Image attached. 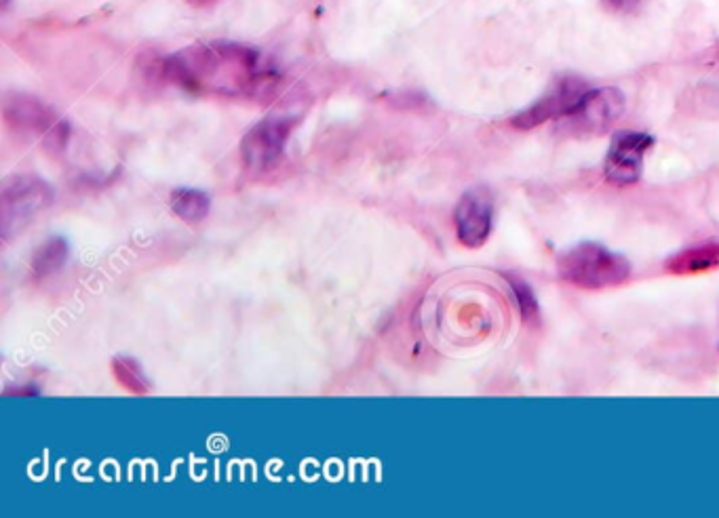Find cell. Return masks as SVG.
<instances>
[{
    "label": "cell",
    "mask_w": 719,
    "mask_h": 518,
    "mask_svg": "<svg viewBox=\"0 0 719 518\" xmlns=\"http://www.w3.org/2000/svg\"><path fill=\"white\" fill-rule=\"evenodd\" d=\"M190 3H192L194 7H203V5H207V3H213V0H190Z\"/></svg>",
    "instance_id": "15"
},
{
    "label": "cell",
    "mask_w": 719,
    "mask_h": 518,
    "mask_svg": "<svg viewBox=\"0 0 719 518\" xmlns=\"http://www.w3.org/2000/svg\"><path fill=\"white\" fill-rule=\"evenodd\" d=\"M294 123L285 118H266L241 142V161L249 171H264L279 161Z\"/></svg>",
    "instance_id": "4"
},
{
    "label": "cell",
    "mask_w": 719,
    "mask_h": 518,
    "mask_svg": "<svg viewBox=\"0 0 719 518\" xmlns=\"http://www.w3.org/2000/svg\"><path fill=\"white\" fill-rule=\"evenodd\" d=\"M5 123L17 133H49L57 121L53 112L38 99L28 95H13L5 102Z\"/></svg>",
    "instance_id": "8"
},
{
    "label": "cell",
    "mask_w": 719,
    "mask_h": 518,
    "mask_svg": "<svg viewBox=\"0 0 719 518\" xmlns=\"http://www.w3.org/2000/svg\"><path fill=\"white\" fill-rule=\"evenodd\" d=\"M112 371H114L116 380H119L121 386H125L129 392L146 394L150 390V384L146 380L144 371L140 369L138 363L131 361V358H114Z\"/></svg>",
    "instance_id": "12"
},
{
    "label": "cell",
    "mask_w": 719,
    "mask_h": 518,
    "mask_svg": "<svg viewBox=\"0 0 719 518\" xmlns=\"http://www.w3.org/2000/svg\"><path fill=\"white\" fill-rule=\"evenodd\" d=\"M719 266V243H703L692 245L684 251H679L667 262V272L677 276H690L698 272H707Z\"/></svg>",
    "instance_id": "9"
},
{
    "label": "cell",
    "mask_w": 719,
    "mask_h": 518,
    "mask_svg": "<svg viewBox=\"0 0 719 518\" xmlns=\"http://www.w3.org/2000/svg\"><path fill=\"white\" fill-rule=\"evenodd\" d=\"M68 259V243L64 238H51L32 255V274L36 278H49L60 272Z\"/></svg>",
    "instance_id": "10"
},
{
    "label": "cell",
    "mask_w": 719,
    "mask_h": 518,
    "mask_svg": "<svg viewBox=\"0 0 719 518\" xmlns=\"http://www.w3.org/2000/svg\"><path fill=\"white\" fill-rule=\"evenodd\" d=\"M169 207L176 213L182 222L197 224L209 213V198L199 190H176L169 198Z\"/></svg>",
    "instance_id": "11"
},
{
    "label": "cell",
    "mask_w": 719,
    "mask_h": 518,
    "mask_svg": "<svg viewBox=\"0 0 719 518\" xmlns=\"http://www.w3.org/2000/svg\"><path fill=\"white\" fill-rule=\"evenodd\" d=\"M587 91L589 89H585V85L576 81V78H563V81L549 95H544L538 104L515 116L513 125L519 129H532L551 121V118L566 116Z\"/></svg>",
    "instance_id": "7"
},
{
    "label": "cell",
    "mask_w": 719,
    "mask_h": 518,
    "mask_svg": "<svg viewBox=\"0 0 719 518\" xmlns=\"http://www.w3.org/2000/svg\"><path fill=\"white\" fill-rule=\"evenodd\" d=\"M0 201H3V230L19 232V228H24L38 211L53 201V192L38 177H15L3 186Z\"/></svg>",
    "instance_id": "3"
},
{
    "label": "cell",
    "mask_w": 719,
    "mask_h": 518,
    "mask_svg": "<svg viewBox=\"0 0 719 518\" xmlns=\"http://www.w3.org/2000/svg\"><path fill=\"white\" fill-rule=\"evenodd\" d=\"M654 139L646 133H618L612 139L610 152L606 156V167L604 173L608 182L616 186H629L635 184L641 177V169H644V156L652 148Z\"/></svg>",
    "instance_id": "5"
},
{
    "label": "cell",
    "mask_w": 719,
    "mask_h": 518,
    "mask_svg": "<svg viewBox=\"0 0 719 518\" xmlns=\"http://www.w3.org/2000/svg\"><path fill=\"white\" fill-rule=\"evenodd\" d=\"M559 274L580 289H608L623 285L631 276V266L604 245L580 243L559 257Z\"/></svg>",
    "instance_id": "1"
},
{
    "label": "cell",
    "mask_w": 719,
    "mask_h": 518,
    "mask_svg": "<svg viewBox=\"0 0 719 518\" xmlns=\"http://www.w3.org/2000/svg\"><path fill=\"white\" fill-rule=\"evenodd\" d=\"M511 287H513V291H515V297H517V304H519V310H521V316H523V321H526V323H530V325H534L536 321H538V316H540V312H538V304H536V297H534V291L526 285V283H523L521 281V278H511Z\"/></svg>",
    "instance_id": "13"
},
{
    "label": "cell",
    "mask_w": 719,
    "mask_h": 518,
    "mask_svg": "<svg viewBox=\"0 0 719 518\" xmlns=\"http://www.w3.org/2000/svg\"><path fill=\"white\" fill-rule=\"evenodd\" d=\"M644 0H601V5L614 13H631L635 11Z\"/></svg>",
    "instance_id": "14"
},
{
    "label": "cell",
    "mask_w": 719,
    "mask_h": 518,
    "mask_svg": "<svg viewBox=\"0 0 719 518\" xmlns=\"http://www.w3.org/2000/svg\"><path fill=\"white\" fill-rule=\"evenodd\" d=\"M492 217H494V203L492 196L485 190H471L466 192L456 207V232L458 241L469 247H481L492 232Z\"/></svg>",
    "instance_id": "6"
},
{
    "label": "cell",
    "mask_w": 719,
    "mask_h": 518,
    "mask_svg": "<svg viewBox=\"0 0 719 518\" xmlns=\"http://www.w3.org/2000/svg\"><path fill=\"white\" fill-rule=\"evenodd\" d=\"M625 112V95L614 87L593 89L582 95L574 108L561 116L566 131L578 135L604 133Z\"/></svg>",
    "instance_id": "2"
}]
</instances>
